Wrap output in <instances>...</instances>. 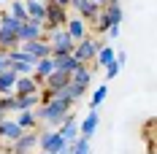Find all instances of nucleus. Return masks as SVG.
Returning <instances> with one entry per match:
<instances>
[{"label":"nucleus","mask_w":157,"mask_h":154,"mask_svg":"<svg viewBox=\"0 0 157 154\" xmlns=\"http://www.w3.org/2000/svg\"><path fill=\"white\" fill-rule=\"evenodd\" d=\"M71 106H73V100H68V97H49V100H44V106L35 108V116H38V122H44L52 130H57L73 114Z\"/></svg>","instance_id":"obj_1"},{"label":"nucleus","mask_w":157,"mask_h":154,"mask_svg":"<svg viewBox=\"0 0 157 154\" xmlns=\"http://www.w3.org/2000/svg\"><path fill=\"white\" fill-rule=\"evenodd\" d=\"M19 27H22V22L14 19L11 14H3V16H0V51H14V49H22Z\"/></svg>","instance_id":"obj_2"},{"label":"nucleus","mask_w":157,"mask_h":154,"mask_svg":"<svg viewBox=\"0 0 157 154\" xmlns=\"http://www.w3.org/2000/svg\"><path fill=\"white\" fill-rule=\"evenodd\" d=\"M63 27H68V8H63V6H57V3H52V0H49V3H46V22H44V32L52 35V32L63 30Z\"/></svg>","instance_id":"obj_3"},{"label":"nucleus","mask_w":157,"mask_h":154,"mask_svg":"<svg viewBox=\"0 0 157 154\" xmlns=\"http://www.w3.org/2000/svg\"><path fill=\"white\" fill-rule=\"evenodd\" d=\"M49 43H52V57H54V60H57V57H68V54H73V49H76V41L71 38L68 27L52 32V35H49Z\"/></svg>","instance_id":"obj_4"},{"label":"nucleus","mask_w":157,"mask_h":154,"mask_svg":"<svg viewBox=\"0 0 157 154\" xmlns=\"http://www.w3.org/2000/svg\"><path fill=\"white\" fill-rule=\"evenodd\" d=\"M100 49H103V43L87 35L84 41H78V43H76V49H73V57H76L81 65H87L90 60H95V57H98V51H100Z\"/></svg>","instance_id":"obj_5"},{"label":"nucleus","mask_w":157,"mask_h":154,"mask_svg":"<svg viewBox=\"0 0 157 154\" xmlns=\"http://www.w3.org/2000/svg\"><path fill=\"white\" fill-rule=\"evenodd\" d=\"M63 135H60V130H44V133H38V146H41V152H49V154H57L63 149Z\"/></svg>","instance_id":"obj_6"},{"label":"nucleus","mask_w":157,"mask_h":154,"mask_svg":"<svg viewBox=\"0 0 157 154\" xmlns=\"http://www.w3.org/2000/svg\"><path fill=\"white\" fill-rule=\"evenodd\" d=\"M22 51H27L30 57L35 60H44V57H52V43H49V38H38V41H27V43H22Z\"/></svg>","instance_id":"obj_7"},{"label":"nucleus","mask_w":157,"mask_h":154,"mask_svg":"<svg viewBox=\"0 0 157 154\" xmlns=\"http://www.w3.org/2000/svg\"><path fill=\"white\" fill-rule=\"evenodd\" d=\"M44 35H46V32H44V22H35V19L22 22V27H19V41H22V43L38 41V38H44Z\"/></svg>","instance_id":"obj_8"},{"label":"nucleus","mask_w":157,"mask_h":154,"mask_svg":"<svg viewBox=\"0 0 157 154\" xmlns=\"http://www.w3.org/2000/svg\"><path fill=\"white\" fill-rule=\"evenodd\" d=\"M41 92H44V84L35 76H19L14 95H41Z\"/></svg>","instance_id":"obj_9"},{"label":"nucleus","mask_w":157,"mask_h":154,"mask_svg":"<svg viewBox=\"0 0 157 154\" xmlns=\"http://www.w3.org/2000/svg\"><path fill=\"white\" fill-rule=\"evenodd\" d=\"M35 146H38V133H35V130H27L19 141L11 143V152H14V154H30Z\"/></svg>","instance_id":"obj_10"},{"label":"nucleus","mask_w":157,"mask_h":154,"mask_svg":"<svg viewBox=\"0 0 157 154\" xmlns=\"http://www.w3.org/2000/svg\"><path fill=\"white\" fill-rule=\"evenodd\" d=\"M71 8H73L81 19H90V22L100 14V6H98V3H92V0H71Z\"/></svg>","instance_id":"obj_11"},{"label":"nucleus","mask_w":157,"mask_h":154,"mask_svg":"<svg viewBox=\"0 0 157 154\" xmlns=\"http://www.w3.org/2000/svg\"><path fill=\"white\" fill-rule=\"evenodd\" d=\"M65 87H71V76L68 73H60V70H54L44 81V92H57V89H65Z\"/></svg>","instance_id":"obj_12"},{"label":"nucleus","mask_w":157,"mask_h":154,"mask_svg":"<svg viewBox=\"0 0 157 154\" xmlns=\"http://www.w3.org/2000/svg\"><path fill=\"white\" fill-rule=\"evenodd\" d=\"M98 122H100V114H98V108H90V114L84 116V122L78 124V133H81L84 138H92V133L98 130Z\"/></svg>","instance_id":"obj_13"},{"label":"nucleus","mask_w":157,"mask_h":154,"mask_svg":"<svg viewBox=\"0 0 157 154\" xmlns=\"http://www.w3.org/2000/svg\"><path fill=\"white\" fill-rule=\"evenodd\" d=\"M100 11L109 16L111 24H122V16L125 14H122V3H119V0H106V3L100 6Z\"/></svg>","instance_id":"obj_14"},{"label":"nucleus","mask_w":157,"mask_h":154,"mask_svg":"<svg viewBox=\"0 0 157 154\" xmlns=\"http://www.w3.org/2000/svg\"><path fill=\"white\" fill-rule=\"evenodd\" d=\"M22 135H25V130H22L16 122H8V119H6V122H0V138H3V141L14 143V141H19Z\"/></svg>","instance_id":"obj_15"},{"label":"nucleus","mask_w":157,"mask_h":154,"mask_svg":"<svg viewBox=\"0 0 157 154\" xmlns=\"http://www.w3.org/2000/svg\"><path fill=\"white\" fill-rule=\"evenodd\" d=\"M54 70H57V60L54 57H44V60H38V65H35V78L44 84Z\"/></svg>","instance_id":"obj_16"},{"label":"nucleus","mask_w":157,"mask_h":154,"mask_svg":"<svg viewBox=\"0 0 157 154\" xmlns=\"http://www.w3.org/2000/svg\"><path fill=\"white\" fill-rule=\"evenodd\" d=\"M25 8H27V19L46 22V3L44 0H25Z\"/></svg>","instance_id":"obj_17"},{"label":"nucleus","mask_w":157,"mask_h":154,"mask_svg":"<svg viewBox=\"0 0 157 154\" xmlns=\"http://www.w3.org/2000/svg\"><path fill=\"white\" fill-rule=\"evenodd\" d=\"M84 65L73 57V54H68V57H57V70L60 73H68V76H73L76 70H81Z\"/></svg>","instance_id":"obj_18"},{"label":"nucleus","mask_w":157,"mask_h":154,"mask_svg":"<svg viewBox=\"0 0 157 154\" xmlns=\"http://www.w3.org/2000/svg\"><path fill=\"white\" fill-rule=\"evenodd\" d=\"M16 81H19V76H16L11 68H8V70H3V73H0V95H14Z\"/></svg>","instance_id":"obj_19"},{"label":"nucleus","mask_w":157,"mask_h":154,"mask_svg":"<svg viewBox=\"0 0 157 154\" xmlns=\"http://www.w3.org/2000/svg\"><path fill=\"white\" fill-rule=\"evenodd\" d=\"M68 32H71V38L73 41H84L87 38V27H84V19L81 16H76V19H68Z\"/></svg>","instance_id":"obj_20"},{"label":"nucleus","mask_w":157,"mask_h":154,"mask_svg":"<svg viewBox=\"0 0 157 154\" xmlns=\"http://www.w3.org/2000/svg\"><path fill=\"white\" fill-rule=\"evenodd\" d=\"M60 135H63V141H76L81 133H78V124H76V116L71 114L68 119H65V124L60 127Z\"/></svg>","instance_id":"obj_21"},{"label":"nucleus","mask_w":157,"mask_h":154,"mask_svg":"<svg viewBox=\"0 0 157 154\" xmlns=\"http://www.w3.org/2000/svg\"><path fill=\"white\" fill-rule=\"evenodd\" d=\"M44 100V95H16V111H33Z\"/></svg>","instance_id":"obj_22"},{"label":"nucleus","mask_w":157,"mask_h":154,"mask_svg":"<svg viewBox=\"0 0 157 154\" xmlns=\"http://www.w3.org/2000/svg\"><path fill=\"white\" fill-rule=\"evenodd\" d=\"M90 81H92V70H90L87 65H84L81 70H76V73L71 76V84H73V87H78V89H84V92H87Z\"/></svg>","instance_id":"obj_23"},{"label":"nucleus","mask_w":157,"mask_h":154,"mask_svg":"<svg viewBox=\"0 0 157 154\" xmlns=\"http://www.w3.org/2000/svg\"><path fill=\"white\" fill-rule=\"evenodd\" d=\"M16 124L27 133V130H35V124H38V116H35V111H19V119Z\"/></svg>","instance_id":"obj_24"},{"label":"nucleus","mask_w":157,"mask_h":154,"mask_svg":"<svg viewBox=\"0 0 157 154\" xmlns=\"http://www.w3.org/2000/svg\"><path fill=\"white\" fill-rule=\"evenodd\" d=\"M114 60H117V57H114V46H103L98 51V57H95V65H98V68H109Z\"/></svg>","instance_id":"obj_25"},{"label":"nucleus","mask_w":157,"mask_h":154,"mask_svg":"<svg viewBox=\"0 0 157 154\" xmlns=\"http://www.w3.org/2000/svg\"><path fill=\"white\" fill-rule=\"evenodd\" d=\"M8 14L14 16V19H19V22H27V8H25V0H11Z\"/></svg>","instance_id":"obj_26"},{"label":"nucleus","mask_w":157,"mask_h":154,"mask_svg":"<svg viewBox=\"0 0 157 154\" xmlns=\"http://www.w3.org/2000/svg\"><path fill=\"white\" fill-rule=\"evenodd\" d=\"M73 154H92V143H90V138L78 135V138L73 141Z\"/></svg>","instance_id":"obj_27"},{"label":"nucleus","mask_w":157,"mask_h":154,"mask_svg":"<svg viewBox=\"0 0 157 154\" xmlns=\"http://www.w3.org/2000/svg\"><path fill=\"white\" fill-rule=\"evenodd\" d=\"M106 92H109V87H98V89L92 92V108H98L103 100H106Z\"/></svg>","instance_id":"obj_28"},{"label":"nucleus","mask_w":157,"mask_h":154,"mask_svg":"<svg viewBox=\"0 0 157 154\" xmlns=\"http://www.w3.org/2000/svg\"><path fill=\"white\" fill-rule=\"evenodd\" d=\"M119 70H122V65H119V62L114 60L109 65V68H106V78H114V76H119Z\"/></svg>","instance_id":"obj_29"},{"label":"nucleus","mask_w":157,"mask_h":154,"mask_svg":"<svg viewBox=\"0 0 157 154\" xmlns=\"http://www.w3.org/2000/svg\"><path fill=\"white\" fill-rule=\"evenodd\" d=\"M11 68V60H8V51H0V73Z\"/></svg>","instance_id":"obj_30"},{"label":"nucleus","mask_w":157,"mask_h":154,"mask_svg":"<svg viewBox=\"0 0 157 154\" xmlns=\"http://www.w3.org/2000/svg\"><path fill=\"white\" fill-rule=\"evenodd\" d=\"M106 35H109L111 41H117V38H119V24H111V27H109V32H106Z\"/></svg>","instance_id":"obj_31"},{"label":"nucleus","mask_w":157,"mask_h":154,"mask_svg":"<svg viewBox=\"0 0 157 154\" xmlns=\"http://www.w3.org/2000/svg\"><path fill=\"white\" fill-rule=\"evenodd\" d=\"M57 154H73V141H65V143H63V149H60Z\"/></svg>","instance_id":"obj_32"},{"label":"nucleus","mask_w":157,"mask_h":154,"mask_svg":"<svg viewBox=\"0 0 157 154\" xmlns=\"http://www.w3.org/2000/svg\"><path fill=\"white\" fill-rule=\"evenodd\" d=\"M117 62L125 65V62H127V51H117Z\"/></svg>","instance_id":"obj_33"},{"label":"nucleus","mask_w":157,"mask_h":154,"mask_svg":"<svg viewBox=\"0 0 157 154\" xmlns=\"http://www.w3.org/2000/svg\"><path fill=\"white\" fill-rule=\"evenodd\" d=\"M52 3H57V6H63V8H68V6H71V0H52Z\"/></svg>","instance_id":"obj_34"},{"label":"nucleus","mask_w":157,"mask_h":154,"mask_svg":"<svg viewBox=\"0 0 157 154\" xmlns=\"http://www.w3.org/2000/svg\"><path fill=\"white\" fill-rule=\"evenodd\" d=\"M0 122H6V111L3 108H0Z\"/></svg>","instance_id":"obj_35"},{"label":"nucleus","mask_w":157,"mask_h":154,"mask_svg":"<svg viewBox=\"0 0 157 154\" xmlns=\"http://www.w3.org/2000/svg\"><path fill=\"white\" fill-rule=\"evenodd\" d=\"M41 154H49V152H41Z\"/></svg>","instance_id":"obj_36"},{"label":"nucleus","mask_w":157,"mask_h":154,"mask_svg":"<svg viewBox=\"0 0 157 154\" xmlns=\"http://www.w3.org/2000/svg\"><path fill=\"white\" fill-rule=\"evenodd\" d=\"M0 3H3V0H0Z\"/></svg>","instance_id":"obj_37"}]
</instances>
